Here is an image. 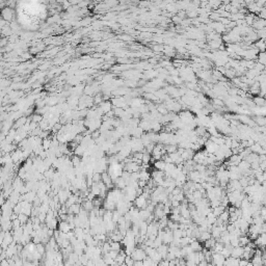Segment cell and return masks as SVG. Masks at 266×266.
Instances as JSON below:
<instances>
[{
	"label": "cell",
	"mask_w": 266,
	"mask_h": 266,
	"mask_svg": "<svg viewBox=\"0 0 266 266\" xmlns=\"http://www.w3.org/2000/svg\"><path fill=\"white\" fill-rule=\"evenodd\" d=\"M256 102L258 103V104L259 105H262V104H264V103H265V101H264V99H262V98H258V99H256Z\"/></svg>",
	"instance_id": "30bf717a"
},
{
	"label": "cell",
	"mask_w": 266,
	"mask_h": 266,
	"mask_svg": "<svg viewBox=\"0 0 266 266\" xmlns=\"http://www.w3.org/2000/svg\"><path fill=\"white\" fill-rule=\"evenodd\" d=\"M154 166L156 167V170H165V166H166V162L164 160L160 159V160H156L155 163H154Z\"/></svg>",
	"instance_id": "52a82bcc"
},
{
	"label": "cell",
	"mask_w": 266,
	"mask_h": 266,
	"mask_svg": "<svg viewBox=\"0 0 266 266\" xmlns=\"http://www.w3.org/2000/svg\"><path fill=\"white\" fill-rule=\"evenodd\" d=\"M238 167L240 168L241 173H242V174H243V173H244L245 170H249V168H251V163H249V162L247 161V160L242 159L240 162H239Z\"/></svg>",
	"instance_id": "277c9868"
},
{
	"label": "cell",
	"mask_w": 266,
	"mask_h": 266,
	"mask_svg": "<svg viewBox=\"0 0 266 266\" xmlns=\"http://www.w3.org/2000/svg\"><path fill=\"white\" fill-rule=\"evenodd\" d=\"M189 244H190L191 249H194V252H200V251H202L203 249L202 245H201V241L199 240V239H194V240H192Z\"/></svg>",
	"instance_id": "5b68a950"
},
{
	"label": "cell",
	"mask_w": 266,
	"mask_h": 266,
	"mask_svg": "<svg viewBox=\"0 0 266 266\" xmlns=\"http://www.w3.org/2000/svg\"><path fill=\"white\" fill-rule=\"evenodd\" d=\"M243 253H244V247L239 245V246H236V247H234V249H232L231 256L234 257V258H238V259H240V258H242Z\"/></svg>",
	"instance_id": "3957f363"
},
{
	"label": "cell",
	"mask_w": 266,
	"mask_h": 266,
	"mask_svg": "<svg viewBox=\"0 0 266 266\" xmlns=\"http://www.w3.org/2000/svg\"><path fill=\"white\" fill-rule=\"evenodd\" d=\"M256 122L259 126H266V119L265 117H258L256 119Z\"/></svg>",
	"instance_id": "9c48e42d"
},
{
	"label": "cell",
	"mask_w": 266,
	"mask_h": 266,
	"mask_svg": "<svg viewBox=\"0 0 266 266\" xmlns=\"http://www.w3.org/2000/svg\"><path fill=\"white\" fill-rule=\"evenodd\" d=\"M216 239L214 238V237H211V238H209L208 240L205 241V247L208 249H212L213 247H214V245L216 244Z\"/></svg>",
	"instance_id": "ba28073f"
},
{
	"label": "cell",
	"mask_w": 266,
	"mask_h": 266,
	"mask_svg": "<svg viewBox=\"0 0 266 266\" xmlns=\"http://www.w3.org/2000/svg\"><path fill=\"white\" fill-rule=\"evenodd\" d=\"M251 262L253 265L258 266V265H263V258L262 256H257V255H254V257L251 259Z\"/></svg>",
	"instance_id": "8992f818"
},
{
	"label": "cell",
	"mask_w": 266,
	"mask_h": 266,
	"mask_svg": "<svg viewBox=\"0 0 266 266\" xmlns=\"http://www.w3.org/2000/svg\"><path fill=\"white\" fill-rule=\"evenodd\" d=\"M226 258L221 255V253H213L212 254V262L211 264H216V265H224Z\"/></svg>",
	"instance_id": "7a4b0ae2"
},
{
	"label": "cell",
	"mask_w": 266,
	"mask_h": 266,
	"mask_svg": "<svg viewBox=\"0 0 266 266\" xmlns=\"http://www.w3.org/2000/svg\"><path fill=\"white\" fill-rule=\"evenodd\" d=\"M134 205L137 209H146V207L149 205V202H148V199L144 194H141L139 196H136V199L134 200Z\"/></svg>",
	"instance_id": "6da1fadb"
}]
</instances>
